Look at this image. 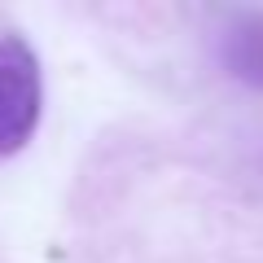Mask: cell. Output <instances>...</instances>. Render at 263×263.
<instances>
[{
  "label": "cell",
  "mask_w": 263,
  "mask_h": 263,
  "mask_svg": "<svg viewBox=\"0 0 263 263\" xmlns=\"http://www.w3.org/2000/svg\"><path fill=\"white\" fill-rule=\"evenodd\" d=\"M44 110V79L40 57L18 31L0 35V158L27 149Z\"/></svg>",
  "instance_id": "6da1fadb"
},
{
  "label": "cell",
  "mask_w": 263,
  "mask_h": 263,
  "mask_svg": "<svg viewBox=\"0 0 263 263\" xmlns=\"http://www.w3.org/2000/svg\"><path fill=\"white\" fill-rule=\"evenodd\" d=\"M219 66L246 88L263 92V9L233 13L219 31Z\"/></svg>",
  "instance_id": "7a4b0ae2"
}]
</instances>
